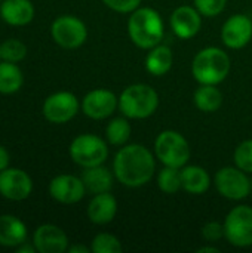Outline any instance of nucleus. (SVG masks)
Returning a JSON list of instances; mask_svg holds the SVG:
<instances>
[{"label": "nucleus", "mask_w": 252, "mask_h": 253, "mask_svg": "<svg viewBox=\"0 0 252 253\" xmlns=\"http://www.w3.org/2000/svg\"><path fill=\"white\" fill-rule=\"evenodd\" d=\"M117 213V202L110 191L95 194L88 205V218L95 225L110 224Z\"/></svg>", "instance_id": "nucleus-17"}, {"label": "nucleus", "mask_w": 252, "mask_h": 253, "mask_svg": "<svg viewBox=\"0 0 252 253\" xmlns=\"http://www.w3.org/2000/svg\"><path fill=\"white\" fill-rule=\"evenodd\" d=\"M33 181L30 175L16 168H6L0 172V194L12 202H21L30 197Z\"/></svg>", "instance_id": "nucleus-11"}, {"label": "nucleus", "mask_w": 252, "mask_h": 253, "mask_svg": "<svg viewBox=\"0 0 252 253\" xmlns=\"http://www.w3.org/2000/svg\"><path fill=\"white\" fill-rule=\"evenodd\" d=\"M159 107V93L146 83H135L123 89L119 96V110L128 119L141 120L153 116Z\"/></svg>", "instance_id": "nucleus-4"}, {"label": "nucleus", "mask_w": 252, "mask_h": 253, "mask_svg": "<svg viewBox=\"0 0 252 253\" xmlns=\"http://www.w3.org/2000/svg\"><path fill=\"white\" fill-rule=\"evenodd\" d=\"M215 187L223 197L238 202L251 194L252 181L238 166H224L215 173Z\"/></svg>", "instance_id": "nucleus-9"}, {"label": "nucleus", "mask_w": 252, "mask_h": 253, "mask_svg": "<svg viewBox=\"0 0 252 253\" xmlns=\"http://www.w3.org/2000/svg\"><path fill=\"white\" fill-rule=\"evenodd\" d=\"M202 237L208 243H215V242L224 239V224H220L215 221L206 222L202 227Z\"/></svg>", "instance_id": "nucleus-31"}, {"label": "nucleus", "mask_w": 252, "mask_h": 253, "mask_svg": "<svg viewBox=\"0 0 252 253\" xmlns=\"http://www.w3.org/2000/svg\"><path fill=\"white\" fill-rule=\"evenodd\" d=\"M181 182H183V190L186 193L201 196L209 190L211 178L203 168L192 165V166L181 168Z\"/></svg>", "instance_id": "nucleus-21"}, {"label": "nucleus", "mask_w": 252, "mask_h": 253, "mask_svg": "<svg viewBox=\"0 0 252 253\" xmlns=\"http://www.w3.org/2000/svg\"><path fill=\"white\" fill-rule=\"evenodd\" d=\"M24 76L15 62L0 61V93L10 95L22 87Z\"/></svg>", "instance_id": "nucleus-24"}, {"label": "nucleus", "mask_w": 252, "mask_h": 253, "mask_svg": "<svg viewBox=\"0 0 252 253\" xmlns=\"http://www.w3.org/2000/svg\"><path fill=\"white\" fill-rule=\"evenodd\" d=\"M68 153L71 160L85 169L104 165L108 159V145L94 133H82L71 141Z\"/></svg>", "instance_id": "nucleus-6"}, {"label": "nucleus", "mask_w": 252, "mask_h": 253, "mask_svg": "<svg viewBox=\"0 0 252 253\" xmlns=\"http://www.w3.org/2000/svg\"><path fill=\"white\" fill-rule=\"evenodd\" d=\"M79 99L74 93L61 90L49 95L43 102V116L48 122L55 125H64L76 117L79 113Z\"/></svg>", "instance_id": "nucleus-10"}, {"label": "nucleus", "mask_w": 252, "mask_h": 253, "mask_svg": "<svg viewBox=\"0 0 252 253\" xmlns=\"http://www.w3.org/2000/svg\"><path fill=\"white\" fill-rule=\"evenodd\" d=\"M0 59H1V58H0Z\"/></svg>", "instance_id": "nucleus-38"}, {"label": "nucleus", "mask_w": 252, "mask_h": 253, "mask_svg": "<svg viewBox=\"0 0 252 253\" xmlns=\"http://www.w3.org/2000/svg\"><path fill=\"white\" fill-rule=\"evenodd\" d=\"M171 28L177 37L187 40L195 37L202 27V15L196 7L180 6L171 15Z\"/></svg>", "instance_id": "nucleus-16"}, {"label": "nucleus", "mask_w": 252, "mask_h": 253, "mask_svg": "<svg viewBox=\"0 0 252 253\" xmlns=\"http://www.w3.org/2000/svg\"><path fill=\"white\" fill-rule=\"evenodd\" d=\"M27 55V46L18 39H7L0 43V58L9 62H21Z\"/></svg>", "instance_id": "nucleus-27"}, {"label": "nucleus", "mask_w": 252, "mask_h": 253, "mask_svg": "<svg viewBox=\"0 0 252 253\" xmlns=\"http://www.w3.org/2000/svg\"><path fill=\"white\" fill-rule=\"evenodd\" d=\"M53 42L64 49H77L88 39L85 22L74 15H61L50 25Z\"/></svg>", "instance_id": "nucleus-8"}, {"label": "nucleus", "mask_w": 252, "mask_h": 253, "mask_svg": "<svg viewBox=\"0 0 252 253\" xmlns=\"http://www.w3.org/2000/svg\"><path fill=\"white\" fill-rule=\"evenodd\" d=\"M235 165L247 173H252V139L241 142L233 154Z\"/></svg>", "instance_id": "nucleus-29"}, {"label": "nucleus", "mask_w": 252, "mask_h": 253, "mask_svg": "<svg viewBox=\"0 0 252 253\" xmlns=\"http://www.w3.org/2000/svg\"><path fill=\"white\" fill-rule=\"evenodd\" d=\"M252 39V19L248 15H232L221 28V40L229 49H242Z\"/></svg>", "instance_id": "nucleus-13"}, {"label": "nucleus", "mask_w": 252, "mask_h": 253, "mask_svg": "<svg viewBox=\"0 0 252 253\" xmlns=\"http://www.w3.org/2000/svg\"><path fill=\"white\" fill-rule=\"evenodd\" d=\"M128 34L140 49H151L157 46L165 34V25L160 13L151 7H138L128 18Z\"/></svg>", "instance_id": "nucleus-2"}, {"label": "nucleus", "mask_w": 252, "mask_h": 253, "mask_svg": "<svg viewBox=\"0 0 252 253\" xmlns=\"http://www.w3.org/2000/svg\"><path fill=\"white\" fill-rule=\"evenodd\" d=\"M143 0H102V3L114 10V12H119V13H131L134 12L135 9L140 7Z\"/></svg>", "instance_id": "nucleus-32"}, {"label": "nucleus", "mask_w": 252, "mask_h": 253, "mask_svg": "<svg viewBox=\"0 0 252 253\" xmlns=\"http://www.w3.org/2000/svg\"><path fill=\"white\" fill-rule=\"evenodd\" d=\"M122 249L120 240L108 233L97 234L91 243V251L94 253H120Z\"/></svg>", "instance_id": "nucleus-28"}, {"label": "nucleus", "mask_w": 252, "mask_h": 253, "mask_svg": "<svg viewBox=\"0 0 252 253\" xmlns=\"http://www.w3.org/2000/svg\"><path fill=\"white\" fill-rule=\"evenodd\" d=\"M16 252L18 253H34V252H37V251H36V246H34V245L24 242L22 245H19V246L16 248Z\"/></svg>", "instance_id": "nucleus-34"}, {"label": "nucleus", "mask_w": 252, "mask_h": 253, "mask_svg": "<svg viewBox=\"0 0 252 253\" xmlns=\"http://www.w3.org/2000/svg\"><path fill=\"white\" fill-rule=\"evenodd\" d=\"M224 239L235 248L252 246V208H233L224 219Z\"/></svg>", "instance_id": "nucleus-7"}, {"label": "nucleus", "mask_w": 252, "mask_h": 253, "mask_svg": "<svg viewBox=\"0 0 252 253\" xmlns=\"http://www.w3.org/2000/svg\"><path fill=\"white\" fill-rule=\"evenodd\" d=\"M198 252H199V253H205V252L218 253V252H220V249H217L215 246H203V248L198 249Z\"/></svg>", "instance_id": "nucleus-36"}, {"label": "nucleus", "mask_w": 252, "mask_h": 253, "mask_svg": "<svg viewBox=\"0 0 252 253\" xmlns=\"http://www.w3.org/2000/svg\"><path fill=\"white\" fill-rule=\"evenodd\" d=\"M86 193L82 178L74 175H58L49 182V194L53 200L62 205L79 203Z\"/></svg>", "instance_id": "nucleus-14"}, {"label": "nucleus", "mask_w": 252, "mask_h": 253, "mask_svg": "<svg viewBox=\"0 0 252 253\" xmlns=\"http://www.w3.org/2000/svg\"><path fill=\"white\" fill-rule=\"evenodd\" d=\"M119 108V98L108 89H94L82 99V111L94 120H104Z\"/></svg>", "instance_id": "nucleus-12"}, {"label": "nucleus", "mask_w": 252, "mask_h": 253, "mask_svg": "<svg viewBox=\"0 0 252 253\" xmlns=\"http://www.w3.org/2000/svg\"><path fill=\"white\" fill-rule=\"evenodd\" d=\"M9 162H10V157H9L7 150L3 145H0V172L9 168Z\"/></svg>", "instance_id": "nucleus-33"}, {"label": "nucleus", "mask_w": 252, "mask_h": 253, "mask_svg": "<svg viewBox=\"0 0 252 253\" xmlns=\"http://www.w3.org/2000/svg\"><path fill=\"white\" fill-rule=\"evenodd\" d=\"M67 252H70V253H88V252H92V251H91V248H86V246H83V245H74V246H68Z\"/></svg>", "instance_id": "nucleus-35"}, {"label": "nucleus", "mask_w": 252, "mask_h": 253, "mask_svg": "<svg viewBox=\"0 0 252 253\" xmlns=\"http://www.w3.org/2000/svg\"><path fill=\"white\" fill-rule=\"evenodd\" d=\"M172 52L168 46L157 44L151 49H149V53L146 56V68L150 74L160 77L165 76L171 67H172Z\"/></svg>", "instance_id": "nucleus-22"}, {"label": "nucleus", "mask_w": 252, "mask_h": 253, "mask_svg": "<svg viewBox=\"0 0 252 253\" xmlns=\"http://www.w3.org/2000/svg\"><path fill=\"white\" fill-rule=\"evenodd\" d=\"M80 178L86 187V191L95 196V194L110 191L113 187V179L116 176L107 168H104L102 165H98L92 168H85Z\"/></svg>", "instance_id": "nucleus-20"}, {"label": "nucleus", "mask_w": 252, "mask_h": 253, "mask_svg": "<svg viewBox=\"0 0 252 253\" xmlns=\"http://www.w3.org/2000/svg\"><path fill=\"white\" fill-rule=\"evenodd\" d=\"M28 231L25 224L13 215L0 216V246L18 248L27 242Z\"/></svg>", "instance_id": "nucleus-19"}, {"label": "nucleus", "mask_w": 252, "mask_h": 253, "mask_svg": "<svg viewBox=\"0 0 252 253\" xmlns=\"http://www.w3.org/2000/svg\"><path fill=\"white\" fill-rule=\"evenodd\" d=\"M154 154L160 163L171 168H184L192 156L187 139L177 130H163L154 141Z\"/></svg>", "instance_id": "nucleus-5"}, {"label": "nucleus", "mask_w": 252, "mask_h": 253, "mask_svg": "<svg viewBox=\"0 0 252 253\" xmlns=\"http://www.w3.org/2000/svg\"><path fill=\"white\" fill-rule=\"evenodd\" d=\"M33 245L39 253H62L68 249V237L62 228L43 224L33 234Z\"/></svg>", "instance_id": "nucleus-15"}, {"label": "nucleus", "mask_w": 252, "mask_h": 253, "mask_svg": "<svg viewBox=\"0 0 252 253\" xmlns=\"http://www.w3.org/2000/svg\"><path fill=\"white\" fill-rule=\"evenodd\" d=\"M195 105L203 113H215L223 104V93L217 84H201L195 92Z\"/></svg>", "instance_id": "nucleus-23"}, {"label": "nucleus", "mask_w": 252, "mask_h": 253, "mask_svg": "<svg viewBox=\"0 0 252 253\" xmlns=\"http://www.w3.org/2000/svg\"><path fill=\"white\" fill-rule=\"evenodd\" d=\"M157 187L165 194H175L180 190H183L181 182V169L180 168H171L165 166L157 173Z\"/></svg>", "instance_id": "nucleus-26"}, {"label": "nucleus", "mask_w": 252, "mask_h": 253, "mask_svg": "<svg viewBox=\"0 0 252 253\" xmlns=\"http://www.w3.org/2000/svg\"><path fill=\"white\" fill-rule=\"evenodd\" d=\"M132 133V126L128 117H116L105 127V139L114 147H123L129 141Z\"/></svg>", "instance_id": "nucleus-25"}, {"label": "nucleus", "mask_w": 252, "mask_h": 253, "mask_svg": "<svg viewBox=\"0 0 252 253\" xmlns=\"http://www.w3.org/2000/svg\"><path fill=\"white\" fill-rule=\"evenodd\" d=\"M227 0H195V7L202 16L212 18L220 15L226 9Z\"/></svg>", "instance_id": "nucleus-30"}, {"label": "nucleus", "mask_w": 252, "mask_h": 253, "mask_svg": "<svg viewBox=\"0 0 252 253\" xmlns=\"http://www.w3.org/2000/svg\"><path fill=\"white\" fill-rule=\"evenodd\" d=\"M1 1H3V0H0V3H1Z\"/></svg>", "instance_id": "nucleus-37"}, {"label": "nucleus", "mask_w": 252, "mask_h": 253, "mask_svg": "<svg viewBox=\"0 0 252 253\" xmlns=\"http://www.w3.org/2000/svg\"><path fill=\"white\" fill-rule=\"evenodd\" d=\"M230 56L220 47L199 50L192 62V74L199 84H220L230 73Z\"/></svg>", "instance_id": "nucleus-3"}, {"label": "nucleus", "mask_w": 252, "mask_h": 253, "mask_svg": "<svg viewBox=\"0 0 252 253\" xmlns=\"http://www.w3.org/2000/svg\"><path fill=\"white\" fill-rule=\"evenodd\" d=\"M0 18L13 27L27 25L34 18V6L30 0H3L0 3Z\"/></svg>", "instance_id": "nucleus-18"}, {"label": "nucleus", "mask_w": 252, "mask_h": 253, "mask_svg": "<svg viewBox=\"0 0 252 253\" xmlns=\"http://www.w3.org/2000/svg\"><path fill=\"white\" fill-rule=\"evenodd\" d=\"M156 172L153 153L141 144L123 145L113 160L116 179L128 188H140L151 181Z\"/></svg>", "instance_id": "nucleus-1"}]
</instances>
